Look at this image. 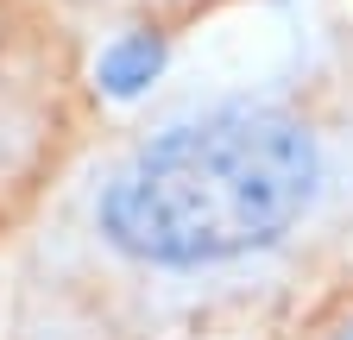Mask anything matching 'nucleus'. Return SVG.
Here are the masks:
<instances>
[{"instance_id": "f03ea898", "label": "nucleus", "mask_w": 353, "mask_h": 340, "mask_svg": "<svg viewBox=\"0 0 353 340\" xmlns=\"http://www.w3.org/2000/svg\"><path fill=\"white\" fill-rule=\"evenodd\" d=\"M164 38L158 32H120L114 45L101 51V63H95V82H101V95H114V101H139L152 82L164 76Z\"/></svg>"}, {"instance_id": "7ed1b4c3", "label": "nucleus", "mask_w": 353, "mask_h": 340, "mask_svg": "<svg viewBox=\"0 0 353 340\" xmlns=\"http://www.w3.org/2000/svg\"><path fill=\"white\" fill-rule=\"evenodd\" d=\"M347 340H353V334H347Z\"/></svg>"}, {"instance_id": "f257e3e1", "label": "nucleus", "mask_w": 353, "mask_h": 340, "mask_svg": "<svg viewBox=\"0 0 353 340\" xmlns=\"http://www.w3.org/2000/svg\"><path fill=\"white\" fill-rule=\"evenodd\" d=\"M322 151L296 120L221 107L139 145L101 195V233L145 265H221L284 240L316 202Z\"/></svg>"}]
</instances>
